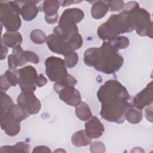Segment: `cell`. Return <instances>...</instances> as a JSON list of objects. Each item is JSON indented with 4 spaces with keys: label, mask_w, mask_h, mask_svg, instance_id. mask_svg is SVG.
Masks as SVG:
<instances>
[{
    "label": "cell",
    "mask_w": 153,
    "mask_h": 153,
    "mask_svg": "<svg viewBox=\"0 0 153 153\" xmlns=\"http://www.w3.org/2000/svg\"><path fill=\"white\" fill-rule=\"evenodd\" d=\"M47 83V79L42 74L38 75L35 81L36 86L38 87H42L44 86Z\"/></svg>",
    "instance_id": "836d02e7"
},
{
    "label": "cell",
    "mask_w": 153,
    "mask_h": 153,
    "mask_svg": "<svg viewBox=\"0 0 153 153\" xmlns=\"http://www.w3.org/2000/svg\"><path fill=\"white\" fill-rule=\"evenodd\" d=\"M16 152H26L27 153L30 150V145L24 142H19L14 145Z\"/></svg>",
    "instance_id": "d6a6232c"
},
{
    "label": "cell",
    "mask_w": 153,
    "mask_h": 153,
    "mask_svg": "<svg viewBox=\"0 0 153 153\" xmlns=\"http://www.w3.org/2000/svg\"><path fill=\"white\" fill-rule=\"evenodd\" d=\"M133 30L128 12L123 10L119 14L109 17L106 22L98 27L97 33L100 39L109 41L121 33L130 32Z\"/></svg>",
    "instance_id": "3957f363"
},
{
    "label": "cell",
    "mask_w": 153,
    "mask_h": 153,
    "mask_svg": "<svg viewBox=\"0 0 153 153\" xmlns=\"http://www.w3.org/2000/svg\"><path fill=\"white\" fill-rule=\"evenodd\" d=\"M23 56L26 62H30L34 64H37L39 62V56L33 51H24Z\"/></svg>",
    "instance_id": "1f68e13d"
},
{
    "label": "cell",
    "mask_w": 153,
    "mask_h": 153,
    "mask_svg": "<svg viewBox=\"0 0 153 153\" xmlns=\"http://www.w3.org/2000/svg\"><path fill=\"white\" fill-rule=\"evenodd\" d=\"M84 17V13L78 8H68L65 10L59 21V25L56 26L53 32L60 36L68 39L73 34L78 32L76 24Z\"/></svg>",
    "instance_id": "5b68a950"
},
{
    "label": "cell",
    "mask_w": 153,
    "mask_h": 153,
    "mask_svg": "<svg viewBox=\"0 0 153 153\" xmlns=\"http://www.w3.org/2000/svg\"><path fill=\"white\" fill-rule=\"evenodd\" d=\"M108 8L111 11H118L123 9L124 2L123 1H106Z\"/></svg>",
    "instance_id": "f546056e"
},
{
    "label": "cell",
    "mask_w": 153,
    "mask_h": 153,
    "mask_svg": "<svg viewBox=\"0 0 153 153\" xmlns=\"http://www.w3.org/2000/svg\"><path fill=\"white\" fill-rule=\"evenodd\" d=\"M109 42H110L117 50L126 48L130 44L128 38L124 36H118Z\"/></svg>",
    "instance_id": "484cf974"
},
{
    "label": "cell",
    "mask_w": 153,
    "mask_h": 153,
    "mask_svg": "<svg viewBox=\"0 0 153 153\" xmlns=\"http://www.w3.org/2000/svg\"><path fill=\"white\" fill-rule=\"evenodd\" d=\"M1 127L8 136H14L20 131V121L8 111L1 115Z\"/></svg>",
    "instance_id": "7c38bea8"
},
{
    "label": "cell",
    "mask_w": 153,
    "mask_h": 153,
    "mask_svg": "<svg viewBox=\"0 0 153 153\" xmlns=\"http://www.w3.org/2000/svg\"><path fill=\"white\" fill-rule=\"evenodd\" d=\"M18 84V78L15 71L7 70L1 76V91L5 92L10 87Z\"/></svg>",
    "instance_id": "ac0fdd59"
},
{
    "label": "cell",
    "mask_w": 153,
    "mask_h": 153,
    "mask_svg": "<svg viewBox=\"0 0 153 153\" xmlns=\"http://www.w3.org/2000/svg\"><path fill=\"white\" fill-rule=\"evenodd\" d=\"M1 60H3L5 59L7 57V53H8V48L7 47L1 42Z\"/></svg>",
    "instance_id": "8d00e7d4"
},
{
    "label": "cell",
    "mask_w": 153,
    "mask_h": 153,
    "mask_svg": "<svg viewBox=\"0 0 153 153\" xmlns=\"http://www.w3.org/2000/svg\"><path fill=\"white\" fill-rule=\"evenodd\" d=\"M18 84L23 92H33L36 90L35 81L38 76L36 70L31 65L15 71Z\"/></svg>",
    "instance_id": "ba28073f"
},
{
    "label": "cell",
    "mask_w": 153,
    "mask_h": 153,
    "mask_svg": "<svg viewBox=\"0 0 153 153\" xmlns=\"http://www.w3.org/2000/svg\"><path fill=\"white\" fill-rule=\"evenodd\" d=\"M81 1H60V5L62 7H66L70 5L71 4L73 3H79Z\"/></svg>",
    "instance_id": "74e56055"
},
{
    "label": "cell",
    "mask_w": 153,
    "mask_h": 153,
    "mask_svg": "<svg viewBox=\"0 0 153 153\" xmlns=\"http://www.w3.org/2000/svg\"><path fill=\"white\" fill-rule=\"evenodd\" d=\"M30 39L33 42L36 44H42L46 42L47 36L44 32L39 29L33 30L30 35Z\"/></svg>",
    "instance_id": "83f0119b"
},
{
    "label": "cell",
    "mask_w": 153,
    "mask_h": 153,
    "mask_svg": "<svg viewBox=\"0 0 153 153\" xmlns=\"http://www.w3.org/2000/svg\"><path fill=\"white\" fill-rule=\"evenodd\" d=\"M46 42L49 49L56 54L65 56L69 53L73 51L67 41L55 33L47 36Z\"/></svg>",
    "instance_id": "8fae6325"
},
{
    "label": "cell",
    "mask_w": 153,
    "mask_h": 153,
    "mask_svg": "<svg viewBox=\"0 0 153 153\" xmlns=\"http://www.w3.org/2000/svg\"><path fill=\"white\" fill-rule=\"evenodd\" d=\"M17 104L23 108L29 114L38 113L41 108L39 100L33 92H23L19 95L17 99Z\"/></svg>",
    "instance_id": "30bf717a"
},
{
    "label": "cell",
    "mask_w": 153,
    "mask_h": 153,
    "mask_svg": "<svg viewBox=\"0 0 153 153\" xmlns=\"http://www.w3.org/2000/svg\"><path fill=\"white\" fill-rule=\"evenodd\" d=\"M123 10L128 12L131 25L139 35L152 38V22L148 11L140 8L136 1L124 4Z\"/></svg>",
    "instance_id": "277c9868"
},
{
    "label": "cell",
    "mask_w": 153,
    "mask_h": 153,
    "mask_svg": "<svg viewBox=\"0 0 153 153\" xmlns=\"http://www.w3.org/2000/svg\"><path fill=\"white\" fill-rule=\"evenodd\" d=\"M97 96L101 102L100 115L108 121L123 123L127 110L132 105L130 94L120 82L115 79L106 81L99 88Z\"/></svg>",
    "instance_id": "6da1fadb"
},
{
    "label": "cell",
    "mask_w": 153,
    "mask_h": 153,
    "mask_svg": "<svg viewBox=\"0 0 153 153\" xmlns=\"http://www.w3.org/2000/svg\"><path fill=\"white\" fill-rule=\"evenodd\" d=\"M22 42V36L17 32H7L4 33L1 38V42L5 46L14 48L20 45Z\"/></svg>",
    "instance_id": "d6986e66"
},
{
    "label": "cell",
    "mask_w": 153,
    "mask_h": 153,
    "mask_svg": "<svg viewBox=\"0 0 153 153\" xmlns=\"http://www.w3.org/2000/svg\"><path fill=\"white\" fill-rule=\"evenodd\" d=\"M67 42L73 51L78 50L82 45V38L79 33H76L72 35Z\"/></svg>",
    "instance_id": "4316f807"
},
{
    "label": "cell",
    "mask_w": 153,
    "mask_h": 153,
    "mask_svg": "<svg viewBox=\"0 0 153 153\" xmlns=\"http://www.w3.org/2000/svg\"><path fill=\"white\" fill-rule=\"evenodd\" d=\"M152 81H151L144 89L134 97L133 106L138 109L142 110L145 106L152 104Z\"/></svg>",
    "instance_id": "5bb4252c"
},
{
    "label": "cell",
    "mask_w": 153,
    "mask_h": 153,
    "mask_svg": "<svg viewBox=\"0 0 153 153\" xmlns=\"http://www.w3.org/2000/svg\"><path fill=\"white\" fill-rule=\"evenodd\" d=\"M145 116L148 121L152 123V104L149 105V107L146 108L145 111Z\"/></svg>",
    "instance_id": "d590c367"
},
{
    "label": "cell",
    "mask_w": 153,
    "mask_h": 153,
    "mask_svg": "<svg viewBox=\"0 0 153 153\" xmlns=\"http://www.w3.org/2000/svg\"><path fill=\"white\" fill-rule=\"evenodd\" d=\"M51 151L50 149L45 146H42V145H39L35 146L34 149L32 151V152H36V153H43V152H51Z\"/></svg>",
    "instance_id": "e575fe53"
},
{
    "label": "cell",
    "mask_w": 153,
    "mask_h": 153,
    "mask_svg": "<svg viewBox=\"0 0 153 153\" xmlns=\"http://www.w3.org/2000/svg\"><path fill=\"white\" fill-rule=\"evenodd\" d=\"M23 51L20 45L13 48L12 53L8 57V64L10 70L15 71L18 66H22L27 63L24 59Z\"/></svg>",
    "instance_id": "e0dca14e"
},
{
    "label": "cell",
    "mask_w": 153,
    "mask_h": 153,
    "mask_svg": "<svg viewBox=\"0 0 153 153\" xmlns=\"http://www.w3.org/2000/svg\"><path fill=\"white\" fill-rule=\"evenodd\" d=\"M84 62L88 66L105 74L118 71L123 66L124 59L110 42L104 41L100 47L89 48L84 51Z\"/></svg>",
    "instance_id": "7a4b0ae2"
},
{
    "label": "cell",
    "mask_w": 153,
    "mask_h": 153,
    "mask_svg": "<svg viewBox=\"0 0 153 153\" xmlns=\"http://www.w3.org/2000/svg\"><path fill=\"white\" fill-rule=\"evenodd\" d=\"M60 5L59 1H44L42 9L45 14V20L48 24H54L57 22L58 10Z\"/></svg>",
    "instance_id": "9a60e30c"
},
{
    "label": "cell",
    "mask_w": 153,
    "mask_h": 153,
    "mask_svg": "<svg viewBox=\"0 0 153 153\" xmlns=\"http://www.w3.org/2000/svg\"><path fill=\"white\" fill-rule=\"evenodd\" d=\"M8 111L20 122L27 118L29 115L26 111L19 104H13Z\"/></svg>",
    "instance_id": "cb8c5ba5"
},
{
    "label": "cell",
    "mask_w": 153,
    "mask_h": 153,
    "mask_svg": "<svg viewBox=\"0 0 153 153\" xmlns=\"http://www.w3.org/2000/svg\"><path fill=\"white\" fill-rule=\"evenodd\" d=\"M45 73L49 79L56 82L63 81L69 74L64 60L56 56H50L45 60Z\"/></svg>",
    "instance_id": "52a82bcc"
},
{
    "label": "cell",
    "mask_w": 153,
    "mask_h": 153,
    "mask_svg": "<svg viewBox=\"0 0 153 153\" xmlns=\"http://www.w3.org/2000/svg\"><path fill=\"white\" fill-rule=\"evenodd\" d=\"M54 90L59 94L60 99L69 106H76L81 102L79 91L73 85L56 82L54 85Z\"/></svg>",
    "instance_id": "9c48e42d"
},
{
    "label": "cell",
    "mask_w": 153,
    "mask_h": 153,
    "mask_svg": "<svg viewBox=\"0 0 153 153\" xmlns=\"http://www.w3.org/2000/svg\"><path fill=\"white\" fill-rule=\"evenodd\" d=\"M72 144L76 147L85 146L90 145L91 142V138L88 137L85 130H81L76 131L71 137Z\"/></svg>",
    "instance_id": "44dd1931"
},
{
    "label": "cell",
    "mask_w": 153,
    "mask_h": 153,
    "mask_svg": "<svg viewBox=\"0 0 153 153\" xmlns=\"http://www.w3.org/2000/svg\"><path fill=\"white\" fill-rule=\"evenodd\" d=\"M143 118V112L142 110L138 109L131 105L126 111L125 119L131 124H138Z\"/></svg>",
    "instance_id": "603a6c76"
},
{
    "label": "cell",
    "mask_w": 153,
    "mask_h": 153,
    "mask_svg": "<svg viewBox=\"0 0 153 153\" xmlns=\"http://www.w3.org/2000/svg\"><path fill=\"white\" fill-rule=\"evenodd\" d=\"M13 104V100L5 92L1 91V115L7 112Z\"/></svg>",
    "instance_id": "d4e9b609"
},
{
    "label": "cell",
    "mask_w": 153,
    "mask_h": 153,
    "mask_svg": "<svg viewBox=\"0 0 153 153\" xmlns=\"http://www.w3.org/2000/svg\"><path fill=\"white\" fill-rule=\"evenodd\" d=\"M0 20L8 32H16L22 25L15 1H0Z\"/></svg>",
    "instance_id": "8992f818"
},
{
    "label": "cell",
    "mask_w": 153,
    "mask_h": 153,
    "mask_svg": "<svg viewBox=\"0 0 153 153\" xmlns=\"http://www.w3.org/2000/svg\"><path fill=\"white\" fill-rule=\"evenodd\" d=\"M54 152H65L66 151H65V150H63V149H61V148H59L58 149H57V150H55L54 151Z\"/></svg>",
    "instance_id": "f35d334b"
},
{
    "label": "cell",
    "mask_w": 153,
    "mask_h": 153,
    "mask_svg": "<svg viewBox=\"0 0 153 153\" xmlns=\"http://www.w3.org/2000/svg\"><path fill=\"white\" fill-rule=\"evenodd\" d=\"M108 6L106 2L104 1H95L91 8V16L96 19L103 18L108 11Z\"/></svg>",
    "instance_id": "ffe728a7"
},
{
    "label": "cell",
    "mask_w": 153,
    "mask_h": 153,
    "mask_svg": "<svg viewBox=\"0 0 153 153\" xmlns=\"http://www.w3.org/2000/svg\"><path fill=\"white\" fill-rule=\"evenodd\" d=\"M19 10V14L22 18L26 21H30L34 19L38 12L39 7L37 4L39 1H14Z\"/></svg>",
    "instance_id": "4fadbf2b"
},
{
    "label": "cell",
    "mask_w": 153,
    "mask_h": 153,
    "mask_svg": "<svg viewBox=\"0 0 153 153\" xmlns=\"http://www.w3.org/2000/svg\"><path fill=\"white\" fill-rule=\"evenodd\" d=\"M106 148L105 145L102 142L100 141H94L90 143V151L93 153H100L105 152Z\"/></svg>",
    "instance_id": "4dcf8cb0"
},
{
    "label": "cell",
    "mask_w": 153,
    "mask_h": 153,
    "mask_svg": "<svg viewBox=\"0 0 153 153\" xmlns=\"http://www.w3.org/2000/svg\"><path fill=\"white\" fill-rule=\"evenodd\" d=\"M84 130L88 137L96 139L102 136L105 127L99 119L97 117L93 116L86 121Z\"/></svg>",
    "instance_id": "2e32d148"
},
{
    "label": "cell",
    "mask_w": 153,
    "mask_h": 153,
    "mask_svg": "<svg viewBox=\"0 0 153 153\" xmlns=\"http://www.w3.org/2000/svg\"><path fill=\"white\" fill-rule=\"evenodd\" d=\"M63 60L66 67L68 68H74L78 62V55L75 51H73L64 56Z\"/></svg>",
    "instance_id": "f1b7e54d"
},
{
    "label": "cell",
    "mask_w": 153,
    "mask_h": 153,
    "mask_svg": "<svg viewBox=\"0 0 153 153\" xmlns=\"http://www.w3.org/2000/svg\"><path fill=\"white\" fill-rule=\"evenodd\" d=\"M76 116L81 121H86L92 116L89 106L84 102H81L75 106Z\"/></svg>",
    "instance_id": "7402d4cb"
}]
</instances>
